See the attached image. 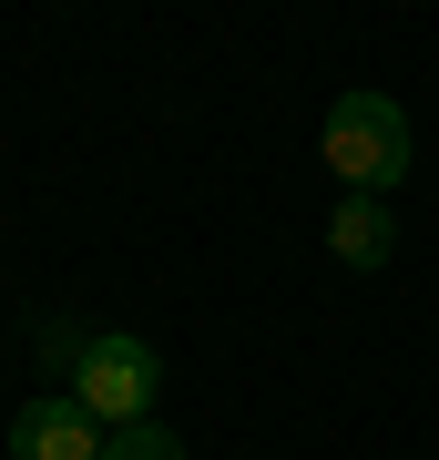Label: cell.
Here are the masks:
<instances>
[{"label":"cell","mask_w":439,"mask_h":460,"mask_svg":"<svg viewBox=\"0 0 439 460\" xmlns=\"http://www.w3.org/2000/svg\"><path fill=\"white\" fill-rule=\"evenodd\" d=\"M327 164H338L347 195H389L408 174V113L389 93H338L327 102Z\"/></svg>","instance_id":"cell-1"},{"label":"cell","mask_w":439,"mask_h":460,"mask_svg":"<svg viewBox=\"0 0 439 460\" xmlns=\"http://www.w3.org/2000/svg\"><path fill=\"white\" fill-rule=\"evenodd\" d=\"M154 389H163V358L133 328H92V348H82V368H72V399L92 410L102 429H144L154 420Z\"/></svg>","instance_id":"cell-2"},{"label":"cell","mask_w":439,"mask_h":460,"mask_svg":"<svg viewBox=\"0 0 439 460\" xmlns=\"http://www.w3.org/2000/svg\"><path fill=\"white\" fill-rule=\"evenodd\" d=\"M102 429L92 410H82L72 389H51V399H31V410H11V460H102Z\"/></svg>","instance_id":"cell-3"},{"label":"cell","mask_w":439,"mask_h":460,"mask_svg":"<svg viewBox=\"0 0 439 460\" xmlns=\"http://www.w3.org/2000/svg\"><path fill=\"white\" fill-rule=\"evenodd\" d=\"M327 246H338V266L378 277V266L399 256V215H389V195H347L338 215H327Z\"/></svg>","instance_id":"cell-4"},{"label":"cell","mask_w":439,"mask_h":460,"mask_svg":"<svg viewBox=\"0 0 439 460\" xmlns=\"http://www.w3.org/2000/svg\"><path fill=\"white\" fill-rule=\"evenodd\" d=\"M102 460H184V440L163 420H144V429H113V440H102Z\"/></svg>","instance_id":"cell-5"}]
</instances>
